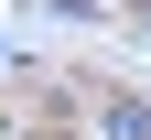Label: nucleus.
Here are the masks:
<instances>
[{
  "label": "nucleus",
  "mask_w": 151,
  "mask_h": 140,
  "mask_svg": "<svg viewBox=\"0 0 151 140\" xmlns=\"http://www.w3.org/2000/svg\"><path fill=\"white\" fill-rule=\"evenodd\" d=\"M108 140H151V108L140 97H108Z\"/></svg>",
  "instance_id": "f257e3e1"
}]
</instances>
